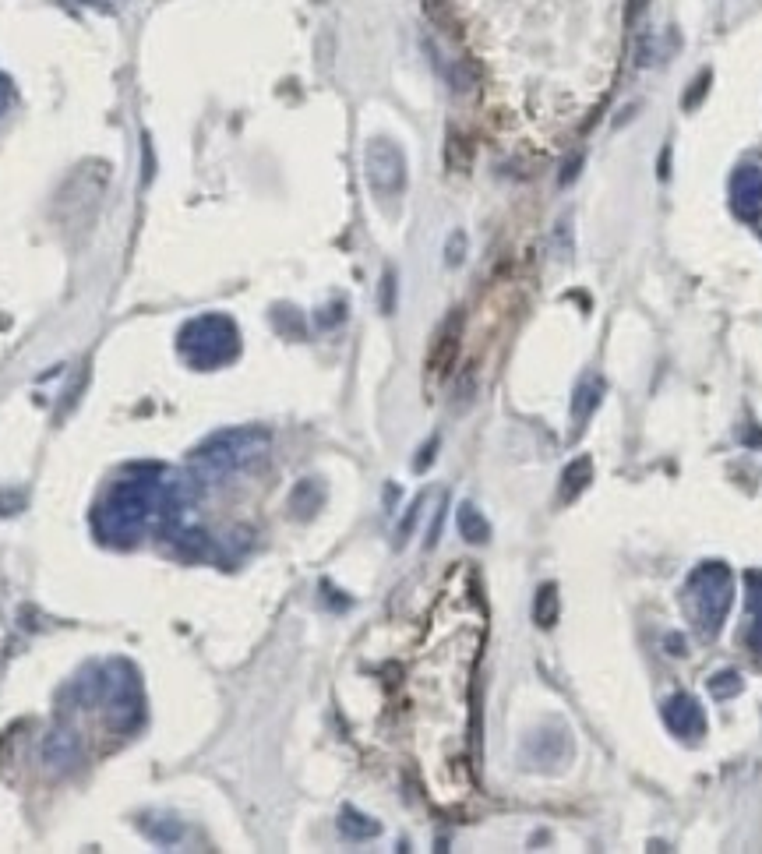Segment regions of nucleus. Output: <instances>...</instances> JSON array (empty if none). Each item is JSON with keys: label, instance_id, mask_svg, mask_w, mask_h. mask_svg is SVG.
Returning a JSON list of instances; mask_svg holds the SVG:
<instances>
[{"label": "nucleus", "instance_id": "obj_1", "mask_svg": "<svg viewBox=\"0 0 762 854\" xmlns=\"http://www.w3.org/2000/svg\"><path fill=\"white\" fill-rule=\"evenodd\" d=\"M734 600V572L724 562H703L685 583V607L699 636L713 639Z\"/></svg>", "mask_w": 762, "mask_h": 854}, {"label": "nucleus", "instance_id": "obj_2", "mask_svg": "<svg viewBox=\"0 0 762 854\" xmlns=\"http://www.w3.org/2000/svg\"><path fill=\"white\" fill-rule=\"evenodd\" d=\"M237 350H240L237 325H233L226 315L195 318V322L184 325V332H180V353H184V357L202 371L219 368V364L233 360L237 357Z\"/></svg>", "mask_w": 762, "mask_h": 854}, {"label": "nucleus", "instance_id": "obj_3", "mask_svg": "<svg viewBox=\"0 0 762 854\" xmlns=\"http://www.w3.org/2000/svg\"><path fill=\"white\" fill-rule=\"evenodd\" d=\"M364 166H367V184L378 191L381 198H392L403 191L406 184V159L399 152L396 142H385V138H374L364 152Z\"/></svg>", "mask_w": 762, "mask_h": 854}, {"label": "nucleus", "instance_id": "obj_4", "mask_svg": "<svg viewBox=\"0 0 762 854\" xmlns=\"http://www.w3.org/2000/svg\"><path fill=\"white\" fill-rule=\"evenodd\" d=\"M664 724L671 727L674 735H681V738H699L706 731V713H703V706L695 703L692 696L678 692V696L667 699Z\"/></svg>", "mask_w": 762, "mask_h": 854}, {"label": "nucleus", "instance_id": "obj_5", "mask_svg": "<svg viewBox=\"0 0 762 854\" xmlns=\"http://www.w3.org/2000/svg\"><path fill=\"white\" fill-rule=\"evenodd\" d=\"M734 209L741 219H759L762 212V170L759 166H741L731 180Z\"/></svg>", "mask_w": 762, "mask_h": 854}, {"label": "nucleus", "instance_id": "obj_6", "mask_svg": "<svg viewBox=\"0 0 762 854\" xmlns=\"http://www.w3.org/2000/svg\"><path fill=\"white\" fill-rule=\"evenodd\" d=\"M745 586H748V622H745V646L752 653H762V572H748L745 576Z\"/></svg>", "mask_w": 762, "mask_h": 854}, {"label": "nucleus", "instance_id": "obj_7", "mask_svg": "<svg viewBox=\"0 0 762 854\" xmlns=\"http://www.w3.org/2000/svg\"><path fill=\"white\" fill-rule=\"evenodd\" d=\"M456 346H459V315L449 318V325L441 329L438 336V346H434V357H431V368L434 371H445L456 357Z\"/></svg>", "mask_w": 762, "mask_h": 854}, {"label": "nucleus", "instance_id": "obj_8", "mask_svg": "<svg viewBox=\"0 0 762 854\" xmlns=\"http://www.w3.org/2000/svg\"><path fill=\"white\" fill-rule=\"evenodd\" d=\"M590 473H593V459L590 456H579L576 463L561 473V498H565V502H572V498H576L579 491L590 484Z\"/></svg>", "mask_w": 762, "mask_h": 854}, {"label": "nucleus", "instance_id": "obj_9", "mask_svg": "<svg viewBox=\"0 0 762 854\" xmlns=\"http://www.w3.org/2000/svg\"><path fill=\"white\" fill-rule=\"evenodd\" d=\"M600 389H604V385H600V378L586 375L583 385L576 389V399H572V417H576V420L590 417V413L597 410V403H600Z\"/></svg>", "mask_w": 762, "mask_h": 854}, {"label": "nucleus", "instance_id": "obj_10", "mask_svg": "<svg viewBox=\"0 0 762 854\" xmlns=\"http://www.w3.org/2000/svg\"><path fill=\"white\" fill-rule=\"evenodd\" d=\"M459 530H463V537L473 540V544L491 537V526L484 523V516H480L473 505H463V509H459Z\"/></svg>", "mask_w": 762, "mask_h": 854}, {"label": "nucleus", "instance_id": "obj_11", "mask_svg": "<svg viewBox=\"0 0 762 854\" xmlns=\"http://www.w3.org/2000/svg\"><path fill=\"white\" fill-rule=\"evenodd\" d=\"M533 615H537V622L544 625V629H551V625L558 622V590H554L551 583H547L544 590L537 593V604H533Z\"/></svg>", "mask_w": 762, "mask_h": 854}, {"label": "nucleus", "instance_id": "obj_12", "mask_svg": "<svg viewBox=\"0 0 762 854\" xmlns=\"http://www.w3.org/2000/svg\"><path fill=\"white\" fill-rule=\"evenodd\" d=\"M339 830H343L346 837H353V840H364V837H374V833H378V826L367 823V819L357 816L353 809H346L343 819H339Z\"/></svg>", "mask_w": 762, "mask_h": 854}, {"label": "nucleus", "instance_id": "obj_13", "mask_svg": "<svg viewBox=\"0 0 762 854\" xmlns=\"http://www.w3.org/2000/svg\"><path fill=\"white\" fill-rule=\"evenodd\" d=\"M741 692V675L738 671H720V675L710 678V696L713 699H731Z\"/></svg>", "mask_w": 762, "mask_h": 854}, {"label": "nucleus", "instance_id": "obj_14", "mask_svg": "<svg viewBox=\"0 0 762 854\" xmlns=\"http://www.w3.org/2000/svg\"><path fill=\"white\" fill-rule=\"evenodd\" d=\"M463 248H466V237H463V233H456V237L449 240V262L452 265L463 262Z\"/></svg>", "mask_w": 762, "mask_h": 854}, {"label": "nucleus", "instance_id": "obj_15", "mask_svg": "<svg viewBox=\"0 0 762 854\" xmlns=\"http://www.w3.org/2000/svg\"><path fill=\"white\" fill-rule=\"evenodd\" d=\"M8 103H11V85H8V78L0 75V113L8 110Z\"/></svg>", "mask_w": 762, "mask_h": 854}, {"label": "nucleus", "instance_id": "obj_16", "mask_svg": "<svg viewBox=\"0 0 762 854\" xmlns=\"http://www.w3.org/2000/svg\"><path fill=\"white\" fill-rule=\"evenodd\" d=\"M667 646H671V650H667V653H674V657H678V653H685V639H678V636L667 639Z\"/></svg>", "mask_w": 762, "mask_h": 854}]
</instances>
